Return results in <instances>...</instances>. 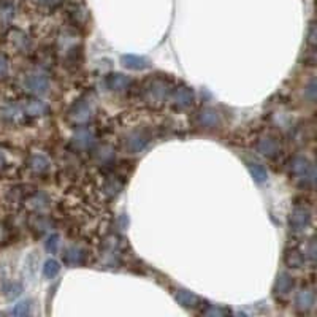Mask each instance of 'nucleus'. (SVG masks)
Masks as SVG:
<instances>
[{
  "label": "nucleus",
  "instance_id": "obj_1",
  "mask_svg": "<svg viewBox=\"0 0 317 317\" xmlns=\"http://www.w3.org/2000/svg\"><path fill=\"white\" fill-rule=\"evenodd\" d=\"M292 173L293 176L303 184H312L314 181V167L311 165L309 160H306L304 157H295L292 162Z\"/></svg>",
  "mask_w": 317,
  "mask_h": 317
},
{
  "label": "nucleus",
  "instance_id": "obj_2",
  "mask_svg": "<svg viewBox=\"0 0 317 317\" xmlns=\"http://www.w3.org/2000/svg\"><path fill=\"white\" fill-rule=\"evenodd\" d=\"M145 97L148 102H154V103L165 100L168 97V87H167L165 81H162V80L149 81V84L145 87Z\"/></svg>",
  "mask_w": 317,
  "mask_h": 317
},
{
  "label": "nucleus",
  "instance_id": "obj_3",
  "mask_svg": "<svg viewBox=\"0 0 317 317\" xmlns=\"http://www.w3.org/2000/svg\"><path fill=\"white\" fill-rule=\"evenodd\" d=\"M48 87H49V81H48V78L45 75L34 73V75H29L24 80V89L30 94H34V95L46 94Z\"/></svg>",
  "mask_w": 317,
  "mask_h": 317
},
{
  "label": "nucleus",
  "instance_id": "obj_4",
  "mask_svg": "<svg viewBox=\"0 0 317 317\" xmlns=\"http://www.w3.org/2000/svg\"><path fill=\"white\" fill-rule=\"evenodd\" d=\"M311 222V213L306 206H297L290 214V227L293 232H303Z\"/></svg>",
  "mask_w": 317,
  "mask_h": 317
},
{
  "label": "nucleus",
  "instance_id": "obj_5",
  "mask_svg": "<svg viewBox=\"0 0 317 317\" xmlns=\"http://www.w3.org/2000/svg\"><path fill=\"white\" fill-rule=\"evenodd\" d=\"M92 114H94V106L91 103H87V102L75 105L73 110L70 111V117L76 124H84L87 121H91Z\"/></svg>",
  "mask_w": 317,
  "mask_h": 317
},
{
  "label": "nucleus",
  "instance_id": "obj_6",
  "mask_svg": "<svg viewBox=\"0 0 317 317\" xmlns=\"http://www.w3.org/2000/svg\"><path fill=\"white\" fill-rule=\"evenodd\" d=\"M171 100L178 108H189L194 103V92L189 87H176L171 92Z\"/></svg>",
  "mask_w": 317,
  "mask_h": 317
},
{
  "label": "nucleus",
  "instance_id": "obj_7",
  "mask_svg": "<svg viewBox=\"0 0 317 317\" xmlns=\"http://www.w3.org/2000/svg\"><path fill=\"white\" fill-rule=\"evenodd\" d=\"M279 149H281V146L278 143V140L273 138V137H264V138H260L259 143H257V151L260 152V154L267 156V157L278 156Z\"/></svg>",
  "mask_w": 317,
  "mask_h": 317
},
{
  "label": "nucleus",
  "instance_id": "obj_8",
  "mask_svg": "<svg viewBox=\"0 0 317 317\" xmlns=\"http://www.w3.org/2000/svg\"><path fill=\"white\" fill-rule=\"evenodd\" d=\"M84 259H86L84 250L81 247H78V246L69 247L67 250H65V254H64V262L69 267H76V265L84 264Z\"/></svg>",
  "mask_w": 317,
  "mask_h": 317
},
{
  "label": "nucleus",
  "instance_id": "obj_9",
  "mask_svg": "<svg viewBox=\"0 0 317 317\" xmlns=\"http://www.w3.org/2000/svg\"><path fill=\"white\" fill-rule=\"evenodd\" d=\"M95 141L94 134L91 132L89 129H80L78 132L75 134V145L78 146L80 149H89L92 148Z\"/></svg>",
  "mask_w": 317,
  "mask_h": 317
},
{
  "label": "nucleus",
  "instance_id": "obj_10",
  "mask_svg": "<svg viewBox=\"0 0 317 317\" xmlns=\"http://www.w3.org/2000/svg\"><path fill=\"white\" fill-rule=\"evenodd\" d=\"M106 84H108V87H110L111 91L121 92V91H125L129 87L130 80L127 78V76L121 75V73H114V75H110L106 78Z\"/></svg>",
  "mask_w": 317,
  "mask_h": 317
},
{
  "label": "nucleus",
  "instance_id": "obj_11",
  "mask_svg": "<svg viewBox=\"0 0 317 317\" xmlns=\"http://www.w3.org/2000/svg\"><path fill=\"white\" fill-rule=\"evenodd\" d=\"M23 111L29 116H43L48 113V105L38 100V98H34V100H29L27 103H24Z\"/></svg>",
  "mask_w": 317,
  "mask_h": 317
},
{
  "label": "nucleus",
  "instance_id": "obj_12",
  "mask_svg": "<svg viewBox=\"0 0 317 317\" xmlns=\"http://www.w3.org/2000/svg\"><path fill=\"white\" fill-rule=\"evenodd\" d=\"M122 64L130 70H143L149 67V62L145 57L140 56H134V54H127V56H122Z\"/></svg>",
  "mask_w": 317,
  "mask_h": 317
},
{
  "label": "nucleus",
  "instance_id": "obj_13",
  "mask_svg": "<svg viewBox=\"0 0 317 317\" xmlns=\"http://www.w3.org/2000/svg\"><path fill=\"white\" fill-rule=\"evenodd\" d=\"M29 167L34 170L35 173L41 174V173L48 171L49 160H48L46 156H43V154H34V156H30V159H29Z\"/></svg>",
  "mask_w": 317,
  "mask_h": 317
},
{
  "label": "nucleus",
  "instance_id": "obj_14",
  "mask_svg": "<svg viewBox=\"0 0 317 317\" xmlns=\"http://www.w3.org/2000/svg\"><path fill=\"white\" fill-rule=\"evenodd\" d=\"M314 304V295L311 290H300L298 295H297V308L301 309V311H308L309 308H312Z\"/></svg>",
  "mask_w": 317,
  "mask_h": 317
},
{
  "label": "nucleus",
  "instance_id": "obj_15",
  "mask_svg": "<svg viewBox=\"0 0 317 317\" xmlns=\"http://www.w3.org/2000/svg\"><path fill=\"white\" fill-rule=\"evenodd\" d=\"M176 300L179 304L184 306V308H194V306H197V303H199V298L187 290H179L176 293Z\"/></svg>",
  "mask_w": 317,
  "mask_h": 317
},
{
  "label": "nucleus",
  "instance_id": "obj_16",
  "mask_svg": "<svg viewBox=\"0 0 317 317\" xmlns=\"http://www.w3.org/2000/svg\"><path fill=\"white\" fill-rule=\"evenodd\" d=\"M292 286H293L292 278H290L289 275H286V273H284V275H281V276L278 278V282H276V292H278L279 295H287V293L292 290Z\"/></svg>",
  "mask_w": 317,
  "mask_h": 317
},
{
  "label": "nucleus",
  "instance_id": "obj_17",
  "mask_svg": "<svg viewBox=\"0 0 317 317\" xmlns=\"http://www.w3.org/2000/svg\"><path fill=\"white\" fill-rule=\"evenodd\" d=\"M217 122H219V116L213 110H205L200 114V124L205 127H216Z\"/></svg>",
  "mask_w": 317,
  "mask_h": 317
},
{
  "label": "nucleus",
  "instance_id": "obj_18",
  "mask_svg": "<svg viewBox=\"0 0 317 317\" xmlns=\"http://www.w3.org/2000/svg\"><path fill=\"white\" fill-rule=\"evenodd\" d=\"M23 113L24 111H21L19 106H16V105H7V106L2 108V117L7 119V121H10V122H15Z\"/></svg>",
  "mask_w": 317,
  "mask_h": 317
},
{
  "label": "nucleus",
  "instance_id": "obj_19",
  "mask_svg": "<svg viewBox=\"0 0 317 317\" xmlns=\"http://www.w3.org/2000/svg\"><path fill=\"white\" fill-rule=\"evenodd\" d=\"M249 171H250V174H252L257 182H264L268 178L267 176V170L262 165H259V163H249Z\"/></svg>",
  "mask_w": 317,
  "mask_h": 317
},
{
  "label": "nucleus",
  "instance_id": "obj_20",
  "mask_svg": "<svg viewBox=\"0 0 317 317\" xmlns=\"http://www.w3.org/2000/svg\"><path fill=\"white\" fill-rule=\"evenodd\" d=\"M12 43L15 45V48H16V49H19V51H24V49L29 46L27 37L23 34V32H19V30H15V32H13V38H12Z\"/></svg>",
  "mask_w": 317,
  "mask_h": 317
},
{
  "label": "nucleus",
  "instance_id": "obj_21",
  "mask_svg": "<svg viewBox=\"0 0 317 317\" xmlns=\"http://www.w3.org/2000/svg\"><path fill=\"white\" fill-rule=\"evenodd\" d=\"M59 270H60V267H59V264L56 260H48L45 264V267H43V275H45L46 278H49V279H52L59 273Z\"/></svg>",
  "mask_w": 317,
  "mask_h": 317
},
{
  "label": "nucleus",
  "instance_id": "obj_22",
  "mask_svg": "<svg viewBox=\"0 0 317 317\" xmlns=\"http://www.w3.org/2000/svg\"><path fill=\"white\" fill-rule=\"evenodd\" d=\"M286 262L293 268H300L303 265V256L298 252V250H292V252H289L286 256Z\"/></svg>",
  "mask_w": 317,
  "mask_h": 317
},
{
  "label": "nucleus",
  "instance_id": "obj_23",
  "mask_svg": "<svg viewBox=\"0 0 317 317\" xmlns=\"http://www.w3.org/2000/svg\"><path fill=\"white\" fill-rule=\"evenodd\" d=\"M27 312H29V303L27 301H21L13 308L15 315H26Z\"/></svg>",
  "mask_w": 317,
  "mask_h": 317
},
{
  "label": "nucleus",
  "instance_id": "obj_24",
  "mask_svg": "<svg viewBox=\"0 0 317 317\" xmlns=\"http://www.w3.org/2000/svg\"><path fill=\"white\" fill-rule=\"evenodd\" d=\"M57 244H59V236L57 235H52L48 238V241H46V249L51 250V252H56L57 250Z\"/></svg>",
  "mask_w": 317,
  "mask_h": 317
},
{
  "label": "nucleus",
  "instance_id": "obj_25",
  "mask_svg": "<svg viewBox=\"0 0 317 317\" xmlns=\"http://www.w3.org/2000/svg\"><path fill=\"white\" fill-rule=\"evenodd\" d=\"M8 75V60L0 56V78H5V76Z\"/></svg>",
  "mask_w": 317,
  "mask_h": 317
},
{
  "label": "nucleus",
  "instance_id": "obj_26",
  "mask_svg": "<svg viewBox=\"0 0 317 317\" xmlns=\"http://www.w3.org/2000/svg\"><path fill=\"white\" fill-rule=\"evenodd\" d=\"M7 167V156H5V151L0 148V170H4Z\"/></svg>",
  "mask_w": 317,
  "mask_h": 317
},
{
  "label": "nucleus",
  "instance_id": "obj_27",
  "mask_svg": "<svg viewBox=\"0 0 317 317\" xmlns=\"http://www.w3.org/2000/svg\"><path fill=\"white\" fill-rule=\"evenodd\" d=\"M315 27H314V24H311V29H309V45H312L314 46V43H315Z\"/></svg>",
  "mask_w": 317,
  "mask_h": 317
},
{
  "label": "nucleus",
  "instance_id": "obj_28",
  "mask_svg": "<svg viewBox=\"0 0 317 317\" xmlns=\"http://www.w3.org/2000/svg\"><path fill=\"white\" fill-rule=\"evenodd\" d=\"M37 2L43 4V5H49V7H54V5H57L60 0H37Z\"/></svg>",
  "mask_w": 317,
  "mask_h": 317
}]
</instances>
